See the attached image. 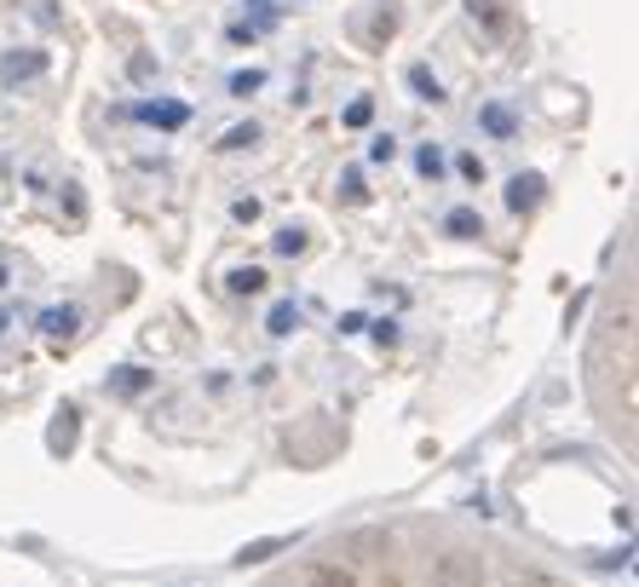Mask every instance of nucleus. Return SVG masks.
<instances>
[{"label": "nucleus", "mask_w": 639, "mask_h": 587, "mask_svg": "<svg viewBox=\"0 0 639 587\" xmlns=\"http://www.w3.org/2000/svg\"><path fill=\"white\" fill-rule=\"evenodd\" d=\"M254 587H577L513 536L455 512H386L323 530Z\"/></svg>", "instance_id": "f257e3e1"}, {"label": "nucleus", "mask_w": 639, "mask_h": 587, "mask_svg": "<svg viewBox=\"0 0 639 587\" xmlns=\"http://www.w3.org/2000/svg\"><path fill=\"white\" fill-rule=\"evenodd\" d=\"M582 369H588L593 421L622 443V461H633V288H628V271L599 305Z\"/></svg>", "instance_id": "f03ea898"}, {"label": "nucleus", "mask_w": 639, "mask_h": 587, "mask_svg": "<svg viewBox=\"0 0 639 587\" xmlns=\"http://www.w3.org/2000/svg\"><path fill=\"white\" fill-rule=\"evenodd\" d=\"M41 69H47V52L23 47V52H12V58H7V69H0V81H7V87H18V81H36Z\"/></svg>", "instance_id": "7ed1b4c3"}, {"label": "nucleus", "mask_w": 639, "mask_h": 587, "mask_svg": "<svg viewBox=\"0 0 639 587\" xmlns=\"http://www.w3.org/2000/svg\"><path fill=\"white\" fill-rule=\"evenodd\" d=\"M466 12H473L490 35H501L508 29V0H466Z\"/></svg>", "instance_id": "20e7f679"}, {"label": "nucleus", "mask_w": 639, "mask_h": 587, "mask_svg": "<svg viewBox=\"0 0 639 587\" xmlns=\"http://www.w3.org/2000/svg\"><path fill=\"white\" fill-rule=\"evenodd\" d=\"M535 202H542V179H535V173H519L508 185V207H535Z\"/></svg>", "instance_id": "39448f33"}, {"label": "nucleus", "mask_w": 639, "mask_h": 587, "mask_svg": "<svg viewBox=\"0 0 639 587\" xmlns=\"http://www.w3.org/2000/svg\"><path fill=\"white\" fill-rule=\"evenodd\" d=\"M230 288H237V294H259V288H265V271H259V265L230 271Z\"/></svg>", "instance_id": "423d86ee"}, {"label": "nucleus", "mask_w": 639, "mask_h": 587, "mask_svg": "<svg viewBox=\"0 0 639 587\" xmlns=\"http://www.w3.org/2000/svg\"><path fill=\"white\" fill-rule=\"evenodd\" d=\"M450 231H455V236H484V219L461 207V214H450Z\"/></svg>", "instance_id": "0eeeda50"}, {"label": "nucleus", "mask_w": 639, "mask_h": 587, "mask_svg": "<svg viewBox=\"0 0 639 587\" xmlns=\"http://www.w3.org/2000/svg\"><path fill=\"white\" fill-rule=\"evenodd\" d=\"M484 127H490V133H513V116L501 110V104H490V110H484Z\"/></svg>", "instance_id": "6e6552de"}, {"label": "nucleus", "mask_w": 639, "mask_h": 587, "mask_svg": "<svg viewBox=\"0 0 639 587\" xmlns=\"http://www.w3.org/2000/svg\"><path fill=\"white\" fill-rule=\"evenodd\" d=\"M76 329V311H52L47 317V334H70Z\"/></svg>", "instance_id": "1a4fd4ad"}, {"label": "nucleus", "mask_w": 639, "mask_h": 587, "mask_svg": "<svg viewBox=\"0 0 639 587\" xmlns=\"http://www.w3.org/2000/svg\"><path fill=\"white\" fill-rule=\"evenodd\" d=\"M299 248H306V236H299V231H277V254H299Z\"/></svg>", "instance_id": "9d476101"}, {"label": "nucleus", "mask_w": 639, "mask_h": 587, "mask_svg": "<svg viewBox=\"0 0 639 587\" xmlns=\"http://www.w3.org/2000/svg\"><path fill=\"white\" fill-rule=\"evenodd\" d=\"M439 167H444L439 150H421V173H426V179H439Z\"/></svg>", "instance_id": "9b49d317"}, {"label": "nucleus", "mask_w": 639, "mask_h": 587, "mask_svg": "<svg viewBox=\"0 0 639 587\" xmlns=\"http://www.w3.org/2000/svg\"><path fill=\"white\" fill-rule=\"evenodd\" d=\"M254 138H259V127H237V133H230V138H225V145H230V150H237V145H254Z\"/></svg>", "instance_id": "f8f14e48"}, {"label": "nucleus", "mask_w": 639, "mask_h": 587, "mask_svg": "<svg viewBox=\"0 0 639 587\" xmlns=\"http://www.w3.org/2000/svg\"><path fill=\"white\" fill-rule=\"evenodd\" d=\"M0 288H7V265H0Z\"/></svg>", "instance_id": "ddd939ff"}]
</instances>
